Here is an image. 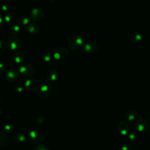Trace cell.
I'll return each mask as SVG.
<instances>
[{"instance_id": "1", "label": "cell", "mask_w": 150, "mask_h": 150, "mask_svg": "<svg viewBox=\"0 0 150 150\" xmlns=\"http://www.w3.org/2000/svg\"><path fill=\"white\" fill-rule=\"evenodd\" d=\"M52 90V86L50 83H49V81L43 79V81L41 82L38 88V95L41 98H46L50 97Z\"/></svg>"}, {"instance_id": "2", "label": "cell", "mask_w": 150, "mask_h": 150, "mask_svg": "<svg viewBox=\"0 0 150 150\" xmlns=\"http://www.w3.org/2000/svg\"><path fill=\"white\" fill-rule=\"evenodd\" d=\"M83 45V38L77 34L72 36L67 43L68 47L73 50L79 49Z\"/></svg>"}, {"instance_id": "3", "label": "cell", "mask_w": 150, "mask_h": 150, "mask_svg": "<svg viewBox=\"0 0 150 150\" xmlns=\"http://www.w3.org/2000/svg\"><path fill=\"white\" fill-rule=\"evenodd\" d=\"M8 47L13 51L19 50L23 45V42L21 39L16 36H12L9 38L8 39Z\"/></svg>"}, {"instance_id": "4", "label": "cell", "mask_w": 150, "mask_h": 150, "mask_svg": "<svg viewBox=\"0 0 150 150\" xmlns=\"http://www.w3.org/2000/svg\"><path fill=\"white\" fill-rule=\"evenodd\" d=\"M45 17V12L43 9L38 8L32 9L30 12V18L34 21H39Z\"/></svg>"}, {"instance_id": "5", "label": "cell", "mask_w": 150, "mask_h": 150, "mask_svg": "<svg viewBox=\"0 0 150 150\" xmlns=\"http://www.w3.org/2000/svg\"><path fill=\"white\" fill-rule=\"evenodd\" d=\"M19 71L24 77H28L33 74L35 71V69L32 65L29 64H26L22 65L20 67Z\"/></svg>"}, {"instance_id": "6", "label": "cell", "mask_w": 150, "mask_h": 150, "mask_svg": "<svg viewBox=\"0 0 150 150\" xmlns=\"http://www.w3.org/2000/svg\"><path fill=\"white\" fill-rule=\"evenodd\" d=\"M134 127L139 132H146L149 129V124L144 119H139L135 121Z\"/></svg>"}, {"instance_id": "7", "label": "cell", "mask_w": 150, "mask_h": 150, "mask_svg": "<svg viewBox=\"0 0 150 150\" xmlns=\"http://www.w3.org/2000/svg\"><path fill=\"white\" fill-rule=\"evenodd\" d=\"M69 54L68 50L64 47H59L53 52V57L56 60H63Z\"/></svg>"}, {"instance_id": "8", "label": "cell", "mask_w": 150, "mask_h": 150, "mask_svg": "<svg viewBox=\"0 0 150 150\" xmlns=\"http://www.w3.org/2000/svg\"><path fill=\"white\" fill-rule=\"evenodd\" d=\"M19 77V73L17 70L13 67L10 68L6 74V79L9 82L15 81Z\"/></svg>"}, {"instance_id": "9", "label": "cell", "mask_w": 150, "mask_h": 150, "mask_svg": "<svg viewBox=\"0 0 150 150\" xmlns=\"http://www.w3.org/2000/svg\"><path fill=\"white\" fill-rule=\"evenodd\" d=\"M42 135L40 132L35 130H32L30 131L28 138L30 143L33 144L39 142L42 139Z\"/></svg>"}, {"instance_id": "10", "label": "cell", "mask_w": 150, "mask_h": 150, "mask_svg": "<svg viewBox=\"0 0 150 150\" xmlns=\"http://www.w3.org/2000/svg\"><path fill=\"white\" fill-rule=\"evenodd\" d=\"M38 86V81L35 79H29L25 82V88L27 91H34Z\"/></svg>"}, {"instance_id": "11", "label": "cell", "mask_w": 150, "mask_h": 150, "mask_svg": "<svg viewBox=\"0 0 150 150\" xmlns=\"http://www.w3.org/2000/svg\"><path fill=\"white\" fill-rule=\"evenodd\" d=\"M118 129L121 134L127 135L128 134H129V127L126 122L121 121L118 125Z\"/></svg>"}, {"instance_id": "12", "label": "cell", "mask_w": 150, "mask_h": 150, "mask_svg": "<svg viewBox=\"0 0 150 150\" xmlns=\"http://www.w3.org/2000/svg\"><path fill=\"white\" fill-rule=\"evenodd\" d=\"M84 49L86 52L90 53H94L98 50V47L96 43L92 42H88L84 45Z\"/></svg>"}, {"instance_id": "13", "label": "cell", "mask_w": 150, "mask_h": 150, "mask_svg": "<svg viewBox=\"0 0 150 150\" xmlns=\"http://www.w3.org/2000/svg\"><path fill=\"white\" fill-rule=\"evenodd\" d=\"M4 19L7 24L12 25L13 24H14L16 20V15L13 12H8L5 15Z\"/></svg>"}, {"instance_id": "14", "label": "cell", "mask_w": 150, "mask_h": 150, "mask_svg": "<svg viewBox=\"0 0 150 150\" xmlns=\"http://www.w3.org/2000/svg\"><path fill=\"white\" fill-rule=\"evenodd\" d=\"M27 30L29 33L31 34H37L40 31V26L39 25L35 23H30L27 26Z\"/></svg>"}, {"instance_id": "15", "label": "cell", "mask_w": 150, "mask_h": 150, "mask_svg": "<svg viewBox=\"0 0 150 150\" xmlns=\"http://www.w3.org/2000/svg\"><path fill=\"white\" fill-rule=\"evenodd\" d=\"M58 76L59 72L54 69H50L47 74V77L49 81L56 80L58 78Z\"/></svg>"}, {"instance_id": "16", "label": "cell", "mask_w": 150, "mask_h": 150, "mask_svg": "<svg viewBox=\"0 0 150 150\" xmlns=\"http://www.w3.org/2000/svg\"><path fill=\"white\" fill-rule=\"evenodd\" d=\"M13 60L17 64H21L25 60V56L23 53L22 52H16L13 55Z\"/></svg>"}, {"instance_id": "17", "label": "cell", "mask_w": 150, "mask_h": 150, "mask_svg": "<svg viewBox=\"0 0 150 150\" xmlns=\"http://www.w3.org/2000/svg\"><path fill=\"white\" fill-rule=\"evenodd\" d=\"M138 116V112L134 110H128L125 114V118L129 121H133L137 118Z\"/></svg>"}, {"instance_id": "18", "label": "cell", "mask_w": 150, "mask_h": 150, "mask_svg": "<svg viewBox=\"0 0 150 150\" xmlns=\"http://www.w3.org/2000/svg\"><path fill=\"white\" fill-rule=\"evenodd\" d=\"M131 40L134 43H139L142 39L141 34L138 32H134L130 35Z\"/></svg>"}, {"instance_id": "19", "label": "cell", "mask_w": 150, "mask_h": 150, "mask_svg": "<svg viewBox=\"0 0 150 150\" xmlns=\"http://www.w3.org/2000/svg\"><path fill=\"white\" fill-rule=\"evenodd\" d=\"M8 139L7 135L5 134L0 132V147H5L8 145Z\"/></svg>"}, {"instance_id": "20", "label": "cell", "mask_w": 150, "mask_h": 150, "mask_svg": "<svg viewBox=\"0 0 150 150\" xmlns=\"http://www.w3.org/2000/svg\"><path fill=\"white\" fill-rule=\"evenodd\" d=\"M17 21L19 25L22 26L28 25L29 23V19L25 15L19 16L17 19Z\"/></svg>"}, {"instance_id": "21", "label": "cell", "mask_w": 150, "mask_h": 150, "mask_svg": "<svg viewBox=\"0 0 150 150\" xmlns=\"http://www.w3.org/2000/svg\"><path fill=\"white\" fill-rule=\"evenodd\" d=\"M21 30V26L18 25H16V24H13L10 29H9V31L14 36H16V35H18L20 32Z\"/></svg>"}, {"instance_id": "22", "label": "cell", "mask_w": 150, "mask_h": 150, "mask_svg": "<svg viewBox=\"0 0 150 150\" xmlns=\"http://www.w3.org/2000/svg\"><path fill=\"white\" fill-rule=\"evenodd\" d=\"M14 139L16 141L19 142H23L25 139V136L22 133H17L14 136Z\"/></svg>"}, {"instance_id": "23", "label": "cell", "mask_w": 150, "mask_h": 150, "mask_svg": "<svg viewBox=\"0 0 150 150\" xmlns=\"http://www.w3.org/2000/svg\"><path fill=\"white\" fill-rule=\"evenodd\" d=\"M41 57L45 62H49L51 60L50 53L48 52H43L41 54Z\"/></svg>"}, {"instance_id": "24", "label": "cell", "mask_w": 150, "mask_h": 150, "mask_svg": "<svg viewBox=\"0 0 150 150\" xmlns=\"http://www.w3.org/2000/svg\"><path fill=\"white\" fill-rule=\"evenodd\" d=\"M4 129L6 132L11 133L13 131V126L12 124H8L5 125Z\"/></svg>"}, {"instance_id": "25", "label": "cell", "mask_w": 150, "mask_h": 150, "mask_svg": "<svg viewBox=\"0 0 150 150\" xmlns=\"http://www.w3.org/2000/svg\"><path fill=\"white\" fill-rule=\"evenodd\" d=\"M5 49H6L5 43L2 40H0V54H2V53H4Z\"/></svg>"}, {"instance_id": "26", "label": "cell", "mask_w": 150, "mask_h": 150, "mask_svg": "<svg viewBox=\"0 0 150 150\" xmlns=\"http://www.w3.org/2000/svg\"><path fill=\"white\" fill-rule=\"evenodd\" d=\"M33 150H49V149L43 145H38L33 148Z\"/></svg>"}, {"instance_id": "27", "label": "cell", "mask_w": 150, "mask_h": 150, "mask_svg": "<svg viewBox=\"0 0 150 150\" xmlns=\"http://www.w3.org/2000/svg\"><path fill=\"white\" fill-rule=\"evenodd\" d=\"M128 138L131 141H136L138 138V136L135 133L132 132L128 135Z\"/></svg>"}, {"instance_id": "28", "label": "cell", "mask_w": 150, "mask_h": 150, "mask_svg": "<svg viewBox=\"0 0 150 150\" xmlns=\"http://www.w3.org/2000/svg\"><path fill=\"white\" fill-rule=\"evenodd\" d=\"M2 9L4 11H5V12H8V11L10 10L11 9V6L8 4H5L4 5H2Z\"/></svg>"}, {"instance_id": "29", "label": "cell", "mask_w": 150, "mask_h": 150, "mask_svg": "<svg viewBox=\"0 0 150 150\" xmlns=\"http://www.w3.org/2000/svg\"><path fill=\"white\" fill-rule=\"evenodd\" d=\"M121 150H131V146L127 144H124L121 147Z\"/></svg>"}, {"instance_id": "30", "label": "cell", "mask_w": 150, "mask_h": 150, "mask_svg": "<svg viewBox=\"0 0 150 150\" xmlns=\"http://www.w3.org/2000/svg\"><path fill=\"white\" fill-rule=\"evenodd\" d=\"M6 69V64L4 63V62L0 61V72L4 71Z\"/></svg>"}, {"instance_id": "31", "label": "cell", "mask_w": 150, "mask_h": 150, "mask_svg": "<svg viewBox=\"0 0 150 150\" xmlns=\"http://www.w3.org/2000/svg\"><path fill=\"white\" fill-rule=\"evenodd\" d=\"M3 24H4V19L2 16L0 15V28L3 26Z\"/></svg>"}, {"instance_id": "32", "label": "cell", "mask_w": 150, "mask_h": 150, "mask_svg": "<svg viewBox=\"0 0 150 150\" xmlns=\"http://www.w3.org/2000/svg\"><path fill=\"white\" fill-rule=\"evenodd\" d=\"M16 90L17 91H19V92H21L22 90V87H19V86H16Z\"/></svg>"}, {"instance_id": "33", "label": "cell", "mask_w": 150, "mask_h": 150, "mask_svg": "<svg viewBox=\"0 0 150 150\" xmlns=\"http://www.w3.org/2000/svg\"><path fill=\"white\" fill-rule=\"evenodd\" d=\"M1 113H2V108H1V107H0V115H1Z\"/></svg>"}, {"instance_id": "34", "label": "cell", "mask_w": 150, "mask_h": 150, "mask_svg": "<svg viewBox=\"0 0 150 150\" xmlns=\"http://www.w3.org/2000/svg\"><path fill=\"white\" fill-rule=\"evenodd\" d=\"M149 135H150V131H149Z\"/></svg>"}, {"instance_id": "35", "label": "cell", "mask_w": 150, "mask_h": 150, "mask_svg": "<svg viewBox=\"0 0 150 150\" xmlns=\"http://www.w3.org/2000/svg\"><path fill=\"white\" fill-rule=\"evenodd\" d=\"M149 121H150V117H149Z\"/></svg>"}]
</instances>
